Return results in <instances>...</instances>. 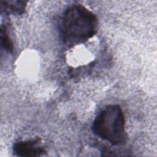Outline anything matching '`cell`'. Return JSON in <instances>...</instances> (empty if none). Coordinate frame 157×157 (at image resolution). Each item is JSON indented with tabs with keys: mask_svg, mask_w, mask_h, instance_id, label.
<instances>
[{
	"mask_svg": "<svg viewBox=\"0 0 157 157\" xmlns=\"http://www.w3.org/2000/svg\"><path fill=\"white\" fill-rule=\"evenodd\" d=\"M98 18L91 10L81 4H72L64 10L59 23L63 42L73 47L93 37L98 29Z\"/></svg>",
	"mask_w": 157,
	"mask_h": 157,
	"instance_id": "obj_1",
	"label": "cell"
},
{
	"mask_svg": "<svg viewBox=\"0 0 157 157\" xmlns=\"http://www.w3.org/2000/svg\"><path fill=\"white\" fill-rule=\"evenodd\" d=\"M92 131L112 145L120 146L124 144L128 139L125 130V117L119 105H107L95 117Z\"/></svg>",
	"mask_w": 157,
	"mask_h": 157,
	"instance_id": "obj_2",
	"label": "cell"
},
{
	"mask_svg": "<svg viewBox=\"0 0 157 157\" xmlns=\"http://www.w3.org/2000/svg\"><path fill=\"white\" fill-rule=\"evenodd\" d=\"M13 152L18 156L34 157L44 155L46 150L40 144V139L36 138L16 142L13 146Z\"/></svg>",
	"mask_w": 157,
	"mask_h": 157,
	"instance_id": "obj_3",
	"label": "cell"
},
{
	"mask_svg": "<svg viewBox=\"0 0 157 157\" xmlns=\"http://www.w3.org/2000/svg\"><path fill=\"white\" fill-rule=\"evenodd\" d=\"M1 4V9L5 13L19 15L24 13L27 2L23 1H2Z\"/></svg>",
	"mask_w": 157,
	"mask_h": 157,
	"instance_id": "obj_4",
	"label": "cell"
},
{
	"mask_svg": "<svg viewBox=\"0 0 157 157\" xmlns=\"http://www.w3.org/2000/svg\"><path fill=\"white\" fill-rule=\"evenodd\" d=\"M1 44L2 47L7 52L12 53L13 44L9 36L8 29L6 25L1 26Z\"/></svg>",
	"mask_w": 157,
	"mask_h": 157,
	"instance_id": "obj_5",
	"label": "cell"
}]
</instances>
